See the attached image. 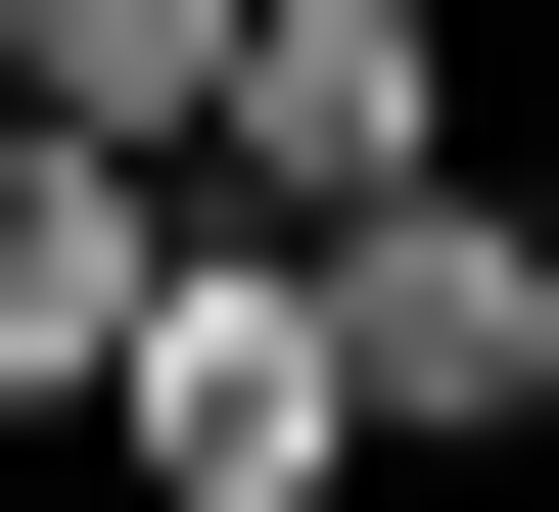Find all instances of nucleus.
Returning a JSON list of instances; mask_svg holds the SVG:
<instances>
[{"mask_svg":"<svg viewBox=\"0 0 559 512\" xmlns=\"http://www.w3.org/2000/svg\"><path fill=\"white\" fill-rule=\"evenodd\" d=\"M140 512H373V373H326V234H234V187H187V279H140Z\"/></svg>","mask_w":559,"mask_h":512,"instance_id":"nucleus-1","label":"nucleus"},{"mask_svg":"<svg viewBox=\"0 0 559 512\" xmlns=\"http://www.w3.org/2000/svg\"><path fill=\"white\" fill-rule=\"evenodd\" d=\"M326 373H373V466H513L559 419V234L419 140V187H326Z\"/></svg>","mask_w":559,"mask_h":512,"instance_id":"nucleus-2","label":"nucleus"},{"mask_svg":"<svg viewBox=\"0 0 559 512\" xmlns=\"http://www.w3.org/2000/svg\"><path fill=\"white\" fill-rule=\"evenodd\" d=\"M140 279H187V140L0 94V419H94V373H140Z\"/></svg>","mask_w":559,"mask_h":512,"instance_id":"nucleus-3","label":"nucleus"},{"mask_svg":"<svg viewBox=\"0 0 559 512\" xmlns=\"http://www.w3.org/2000/svg\"><path fill=\"white\" fill-rule=\"evenodd\" d=\"M419 0H234V94H187V187H234V234H326V187H419Z\"/></svg>","mask_w":559,"mask_h":512,"instance_id":"nucleus-4","label":"nucleus"},{"mask_svg":"<svg viewBox=\"0 0 559 512\" xmlns=\"http://www.w3.org/2000/svg\"><path fill=\"white\" fill-rule=\"evenodd\" d=\"M0 94H94V140H187V94H234V0H0Z\"/></svg>","mask_w":559,"mask_h":512,"instance_id":"nucleus-5","label":"nucleus"},{"mask_svg":"<svg viewBox=\"0 0 559 512\" xmlns=\"http://www.w3.org/2000/svg\"><path fill=\"white\" fill-rule=\"evenodd\" d=\"M513 234H559V187H513Z\"/></svg>","mask_w":559,"mask_h":512,"instance_id":"nucleus-6","label":"nucleus"}]
</instances>
